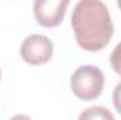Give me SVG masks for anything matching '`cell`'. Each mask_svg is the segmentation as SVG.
Returning <instances> with one entry per match:
<instances>
[{
    "label": "cell",
    "instance_id": "3",
    "mask_svg": "<svg viewBox=\"0 0 121 120\" xmlns=\"http://www.w3.org/2000/svg\"><path fill=\"white\" fill-rule=\"evenodd\" d=\"M20 55L30 65L47 64L54 55V44L45 35L32 34L23 40L20 47Z\"/></svg>",
    "mask_w": 121,
    "mask_h": 120
},
{
    "label": "cell",
    "instance_id": "5",
    "mask_svg": "<svg viewBox=\"0 0 121 120\" xmlns=\"http://www.w3.org/2000/svg\"><path fill=\"white\" fill-rule=\"evenodd\" d=\"M78 120H114V116L104 106H90L79 115Z\"/></svg>",
    "mask_w": 121,
    "mask_h": 120
},
{
    "label": "cell",
    "instance_id": "1",
    "mask_svg": "<svg viewBox=\"0 0 121 120\" xmlns=\"http://www.w3.org/2000/svg\"><path fill=\"white\" fill-rule=\"evenodd\" d=\"M70 21L76 42L90 52L107 47L114 34L110 11L100 0L78 1L72 11Z\"/></svg>",
    "mask_w": 121,
    "mask_h": 120
},
{
    "label": "cell",
    "instance_id": "6",
    "mask_svg": "<svg viewBox=\"0 0 121 120\" xmlns=\"http://www.w3.org/2000/svg\"><path fill=\"white\" fill-rule=\"evenodd\" d=\"M110 64H111L113 71L121 76V42H118L116 45V48L113 50V52L110 55Z\"/></svg>",
    "mask_w": 121,
    "mask_h": 120
},
{
    "label": "cell",
    "instance_id": "2",
    "mask_svg": "<svg viewBox=\"0 0 121 120\" xmlns=\"http://www.w3.org/2000/svg\"><path fill=\"white\" fill-rule=\"evenodd\" d=\"M72 92L82 100H93L99 97L104 88V75L94 65L79 66L70 78Z\"/></svg>",
    "mask_w": 121,
    "mask_h": 120
},
{
    "label": "cell",
    "instance_id": "9",
    "mask_svg": "<svg viewBox=\"0 0 121 120\" xmlns=\"http://www.w3.org/2000/svg\"><path fill=\"white\" fill-rule=\"evenodd\" d=\"M117 4H118V7H120V9H121V1H118V3H117Z\"/></svg>",
    "mask_w": 121,
    "mask_h": 120
},
{
    "label": "cell",
    "instance_id": "4",
    "mask_svg": "<svg viewBox=\"0 0 121 120\" xmlns=\"http://www.w3.org/2000/svg\"><path fill=\"white\" fill-rule=\"evenodd\" d=\"M69 0H37L34 1L35 20L44 27H56L63 21Z\"/></svg>",
    "mask_w": 121,
    "mask_h": 120
},
{
    "label": "cell",
    "instance_id": "7",
    "mask_svg": "<svg viewBox=\"0 0 121 120\" xmlns=\"http://www.w3.org/2000/svg\"><path fill=\"white\" fill-rule=\"evenodd\" d=\"M113 103H114V107L117 109V112L121 115V82L113 90Z\"/></svg>",
    "mask_w": 121,
    "mask_h": 120
},
{
    "label": "cell",
    "instance_id": "10",
    "mask_svg": "<svg viewBox=\"0 0 121 120\" xmlns=\"http://www.w3.org/2000/svg\"><path fill=\"white\" fill-rule=\"evenodd\" d=\"M0 78H1V71H0Z\"/></svg>",
    "mask_w": 121,
    "mask_h": 120
},
{
    "label": "cell",
    "instance_id": "8",
    "mask_svg": "<svg viewBox=\"0 0 121 120\" xmlns=\"http://www.w3.org/2000/svg\"><path fill=\"white\" fill-rule=\"evenodd\" d=\"M10 120H31V119L26 115H17V116H13Z\"/></svg>",
    "mask_w": 121,
    "mask_h": 120
}]
</instances>
